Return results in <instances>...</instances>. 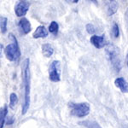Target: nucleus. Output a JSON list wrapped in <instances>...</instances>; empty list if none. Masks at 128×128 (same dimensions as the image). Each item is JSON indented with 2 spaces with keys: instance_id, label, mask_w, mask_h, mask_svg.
I'll return each instance as SVG.
<instances>
[{
  "instance_id": "1",
  "label": "nucleus",
  "mask_w": 128,
  "mask_h": 128,
  "mask_svg": "<svg viewBox=\"0 0 128 128\" xmlns=\"http://www.w3.org/2000/svg\"><path fill=\"white\" fill-rule=\"evenodd\" d=\"M30 61L28 58L25 59L22 65V87H23V104H22V114H26L30 105Z\"/></svg>"
},
{
  "instance_id": "23",
  "label": "nucleus",
  "mask_w": 128,
  "mask_h": 128,
  "mask_svg": "<svg viewBox=\"0 0 128 128\" xmlns=\"http://www.w3.org/2000/svg\"><path fill=\"white\" fill-rule=\"evenodd\" d=\"M90 2H92V3H94L95 4H98V0H89Z\"/></svg>"
},
{
  "instance_id": "16",
  "label": "nucleus",
  "mask_w": 128,
  "mask_h": 128,
  "mask_svg": "<svg viewBox=\"0 0 128 128\" xmlns=\"http://www.w3.org/2000/svg\"><path fill=\"white\" fill-rule=\"evenodd\" d=\"M7 24H8V19L5 16H1L0 18V28H1V32L5 34L7 31Z\"/></svg>"
},
{
  "instance_id": "18",
  "label": "nucleus",
  "mask_w": 128,
  "mask_h": 128,
  "mask_svg": "<svg viewBox=\"0 0 128 128\" xmlns=\"http://www.w3.org/2000/svg\"><path fill=\"white\" fill-rule=\"evenodd\" d=\"M112 35L114 36V38H117L120 35V29H119V26L117 23H114L113 28H112Z\"/></svg>"
},
{
  "instance_id": "22",
  "label": "nucleus",
  "mask_w": 128,
  "mask_h": 128,
  "mask_svg": "<svg viewBox=\"0 0 128 128\" xmlns=\"http://www.w3.org/2000/svg\"><path fill=\"white\" fill-rule=\"evenodd\" d=\"M67 2H68V3H72V4H76L79 2V0H66Z\"/></svg>"
},
{
  "instance_id": "20",
  "label": "nucleus",
  "mask_w": 128,
  "mask_h": 128,
  "mask_svg": "<svg viewBox=\"0 0 128 128\" xmlns=\"http://www.w3.org/2000/svg\"><path fill=\"white\" fill-rule=\"evenodd\" d=\"M14 121H15V119H14L13 117H10L9 120L6 121V124H7V125H12V124L14 123Z\"/></svg>"
},
{
  "instance_id": "8",
  "label": "nucleus",
  "mask_w": 128,
  "mask_h": 128,
  "mask_svg": "<svg viewBox=\"0 0 128 128\" xmlns=\"http://www.w3.org/2000/svg\"><path fill=\"white\" fill-rule=\"evenodd\" d=\"M90 41L96 48L102 49L105 46V40H104V35L102 36H98V35H93L90 37Z\"/></svg>"
},
{
  "instance_id": "10",
  "label": "nucleus",
  "mask_w": 128,
  "mask_h": 128,
  "mask_svg": "<svg viewBox=\"0 0 128 128\" xmlns=\"http://www.w3.org/2000/svg\"><path fill=\"white\" fill-rule=\"evenodd\" d=\"M19 26L24 34H28L31 32V29H32V26H31L30 22L25 17H22L20 20Z\"/></svg>"
},
{
  "instance_id": "19",
  "label": "nucleus",
  "mask_w": 128,
  "mask_h": 128,
  "mask_svg": "<svg viewBox=\"0 0 128 128\" xmlns=\"http://www.w3.org/2000/svg\"><path fill=\"white\" fill-rule=\"evenodd\" d=\"M86 31L89 34H93L95 32H96V29H95V26L92 24H87L86 25Z\"/></svg>"
},
{
  "instance_id": "24",
  "label": "nucleus",
  "mask_w": 128,
  "mask_h": 128,
  "mask_svg": "<svg viewBox=\"0 0 128 128\" xmlns=\"http://www.w3.org/2000/svg\"><path fill=\"white\" fill-rule=\"evenodd\" d=\"M126 63H127V67H128V53H127V57H126Z\"/></svg>"
},
{
  "instance_id": "4",
  "label": "nucleus",
  "mask_w": 128,
  "mask_h": 128,
  "mask_svg": "<svg viewBox=\"0 0 128 128\" xmlns=\"http://www.w3.org/2000/svg\"><path fill=\"white\" fill-rule=\"evenodd\" d=\"M70 114L73 116L78 117V118H83L90 114V107L87 102H81V104H73L70 102Z\"/></svg>"
},
{
  "instance_id": "14",
  "label": "nucleus",
  "mask_w": 128,
  "mask_h": 128,
  "mask_svg": "<svg viewBox=\"0 0 128 128\" xmlns=\"http://www.w3.org/2000/svg\"><path fill=\"white\" fill-rule=\"evenodd\" d=\"M80 125L84 126L86 128H102L100 126V125L96 122V121H90V120H86V121H82L80 122Z\"/></svg>"
},
{
  "instance_id": "5",
  "label": "nucleus",
  "mask_w": 128,
  "mask_h": 128,
  "mask_svg": "<svg viewBox=\"0 0 128 128\" xmlns=\"http://www.w3.org/2000/svg\"><path fill=\"white\" fill-rule=\"evenodd\" d=\"M49 79L52 82H59L61 80V62L58 60L53 61L50 65Z\"/></svg>"
},
{
  "instance_id": "12",
  "label": "nucleus",
  "mask_w": 128,
  "mask_h": 128,
  "mask_svg": "<svg viewBox=\"0 0 128 128\" xmlns=\"http://www.w3.org/2000/svg\"><path fill=\"white\" fill-rule=\"evenodd\" d=\"M42 53L45 57H50L54 53V49L50 44H44L42 45Z\"/></svg>"
},
{
  "instance_id": "2",
  "label": "nucleus",
  "mask_w": 128,
  "mask_h": 128,
  "mask_svg": "<svg viewBox=\"0 0 128 128\" xmlns=\"http://www.w3.org/2000/svg\"><path fill=\"white\" fill-rule=\"evenodd\" d=\"M9 38L11 40V44L5 47L4 53L7 59L10 62L18 61L20 56V50L19 48V44L17 43V40L12 34H9Z\"/></svg>"
},
{
  "instance_id": "7",
  "label": "nucleus",
  "mask_w": 128,
  "mask_h": 128,
  "mask_svg": "<svg viewBox=\"0 0 128 128\" xmlns=\"http://www.w3.org/2000/svg\"><path fill=\"white\" fill-rule=\"evenodd\" d=\"M104 3L106 8V13L108 16H113L118 10V4L116 0H104Z\"/></svg>"
},
{
  "instance_id": "17",
  "label": "nucleus",
  "mask_w": 128,
  "mask_h": 128,
  "mask_svg": "<svg viewBox=\"0 0 128 128\" xmlns=\"http://www.w3.org/2000/svg\"><path fill=\"white\" fill-rule=\"evenodd\" d=\"M58 29H59V25L56 22H54L53 20L50 24V26H49V31L50 32H51L52 34H57L58 32Z\"/></svg>"
},
{
  "instance_id": "11",
  "label": "nucleus",
  "mask_w": 128,
  "mask_h": 128,
  "mask_svg": "<svg viewBox=\"0 0 128 128\" xmlns=\"http://www.w3.org/2000/svg\"><path fill=\"white\" fill-rule=\"evenodd\" d=\"M48 36V31L44 26H38L32 34L34 38H44Z\"/></svg>"
},
{
  "instance_id": "9",
  "label": "nucleus",
  "mask_w": 128,
  "mask_h": 128,
  "mask_svg": "<svg viewBox=\"0 0 128 128\" xmlns=\"http://www.w3.org/2000/svg\"><path fill=\"white\" fill-rule=\"evenodd\" d=\"M115 86L118 87L123 93H128V82L122 77H119L114 80Z\"/></svg>"
},
{
  "instance_id": "21",
  "label": "nucleus",
  "mask_w": 128,
  "mask_h": 128,
  "mask_svg": "<svg viewBox=\"0 0 128 128\" xmlns=\"http://www.w3.org/2000/svg\"><path fill=\"white\" fill-rule=\"evenodd\" d=\"M125 18L126 20L127 23H128V8L126 9V13H125Z\"/></svg>"
},
{
  "instance_id": "15",
  "label": "nucleus",
  "mask_w": 128,
  "mask_h": 128,
  "mask_svg": "<svg viewBox=\"0 0 128 128\" xmlns=\"http://www.w3.org/2000/svg\"><path fill=\"white\" fill-rule=\"evenodd\" d=\"M17 104H18L17 95L16 93H11L10 96V108L11 109H15Z\"/></svg>"
},
{
  "instance_id": "3",
  "label": "nucleus",
  "mask_w": 128,
  "mask_h": 128,
  "mask_svg": "<svg viewBox=\"0 0 128 128\" xmlns=\"http://www.w3.org/2000/svg\"><path fill=\"white\" fill-rule=\"evenodd\" d=\"M106 53L114 68L117 72H119L121 68V60L119 48H117L114 44H108L106 48Z\"/></svg>"
},
{
  "instance_id": "13",
  "label": "nucleus",
  "mask_w": 128,
  "mask_h": 128,
  "mask_svg": "<svg viewBox=\"0 0 128 128\" xmlns=\"http://www.w3.org/2000/svg\"><path fill=\"white\" fill-rule=\"evenodd\" d=\"M7 114H8V106L5 104L1 108V111H0V128H4V126L5 119Z\"/></svg>"
},
{
  "instance_id": "6",
  "label": "nucleus",
  "mask_w": 128,
  "mask_h": 128,
  "mask_svg": "<svg viewBox=\"0 0 128 128\" xmlns=\"http://www.w3.org/2000/svg\"><path fill=\"white\" fill-rule=\"evenodd\" d=\"M29 3L26 0H22L15 6V13L18 17H23L29 10Z\"/></svg>"
}]
</instances>
